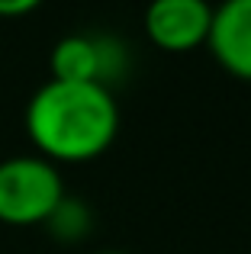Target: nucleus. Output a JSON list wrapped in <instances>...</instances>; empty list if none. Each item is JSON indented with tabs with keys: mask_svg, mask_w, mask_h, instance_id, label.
<instances>
[{
	"mask_svg": "<svg viewBox=\"0 0 251 254\" xmlns=\"http://www.w3.org/2000/svg\"><path fill=\"white\" fill-rule=\"evenodd\" d=\"M42 0H0V16H19V13H29Z\"/></svg>",
	"mask_w": 251,
	"mask_h": 254,
	"instance_id": "nucleus-7",
	"label": "nucleus"
},
{
	"mask_svg": "<svg viewBox=\"0 0 251 254\" xmlns=\"http://www.w3.org/2000/svg\"><path fill=\"white\" fill-rule=\"evenodd\" d=\"M97 254H126V251H97Z\"/></svg>",
	"mask_w": 251,
	"mask_h": 254,
	"instance_id": "nucleus-8",
	"label": "nucleus"
},
{
	"mask_svg": "<svg viewBox=\"0 0 251 254\" xmlns=\"http://www.w3.org/2000/svg\"><path fill=\"white\" fill-rule=\"evenodd\" d=\"M206 49L239 81H251V0H222L213 6Z\"/></svg>",
	"mask_w": 251,
	"mask_h": 254,
	"instance_id": "nucleus-5",
	"label": "nucleus"
},
{
	"mask_svg": "<svg viewBox=\"0 0 251 254\" xmlns=\"http://www.w3.org/2000/svg\"><path fill=\"white\" fill-rule=\"evenodd\" d=\"M45 222H49L62 238H77L84 229H87V206L77 203V199H68V196H64Z\"/></svg>",
	"mask_w": 251,
	"mask_h": 254,
	"instance_id": "nucleus-6",
	"label": "nucleus"
},
{
	"mask_svg": "<svg viewBox=\"0 0 251 254\" xmlns=\"http://www.w3.org/2000/svg\"><path fill=\"white\" fill-rule=\"evenodd\" d=\"M26 132L49 161H90L113 145L120 106L107 84L52 77L26 103Z\"/></svg>",
	"mask_w": 251,
	"mask_h": 254,
	"instance_id": "nucleus-1",
	"label": "nucleus"
},
{
	"mask_svg": "<svg viewBox=\"0 0 251 254\" xmlns=\"http://www.w3.org/2000/svg\"><path fill=\"white\" fill-rule=\"evenodd\" d=\"M64 199L55 161L42 155H10L0 161V219L13 225L45 222Z\"/></svg>",
	"mask_w": 251,
	"mask_h": 254,
	"instance_id": "nucleus-2",
	"label": "nucleus"
},
{
	"mask_svg": "<svg viewBox=\"0 0 251 254\" xmlns=\"http://www.w3.org/2000/svg\"><path fill=\"white\" fill-rule=\"evenodd\" d=\"M213 26L209 0H148L145 32L161 52H190L206 45Z\"/></svg>",
	"mask_w": 251,
	"mask_h": 254,
	"instance_id": "nucleus-4",
	"label": "nucleus"
},
{
	"mask_svg": "<svg viewBox=\"0 0 251 254\" xmlns=\"http://www.w3.org/2000/svg\"><path fill=\"white\" fill-rule=\"evenodd\" d=\"M49 64L55 81H97L110 87V81L126 71V49L107 36L68 32L55 42Z\"/></svg>",
	"mask_w": 251,
	"mask_h": 254,
	"instance_id": "nucleus-3",
	"label": "nucleus"
}]
</instances>
